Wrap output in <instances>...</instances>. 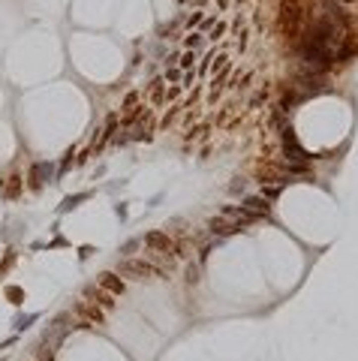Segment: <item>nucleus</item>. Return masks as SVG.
Returning <instances> with one entry per match:
<instances>
[{"label": "nucleus", "mask_w": 358, "mask_h": 361, "mask_svg": "<svg viewBox=\"0 0 358 361\" xmlns=\"http://www.w3.org/2000/svg\"><path fill=\"white\" fill-rule=\"evenodd\" d=\"M340 3H352V0H340Z\"/></svg>", "instance_id": "obj_33"}, {"label": "nucleus", "mask_w": 358, "mask_h": 361, "mask_svg": "<svg viewBox=\"0 0 358 361\" xmlns=\"http://www.w3.org/2000/svg\"><path fill=\"white\" fill-rule=\"evenodd\" d=\"M6 295H9V298H12V301H15V304H18V301H21V298H24V295H21V289H18V286H9V289H6Z\"/></svg>", "instance_id": "obj_24"}, {"label": "nucleus", "mask_w": 358, "mask_h": 361, "mask_svg": "<svg viewBox=\"0 0 358 361\" xmlns=\"http://www.w3.org/2000/svg\"><path fill=\"white\" fill-rule=\"evenodd\" d=\"M0 193H3V178H0Z\"/></svg>", "instance_id": "obj_32"}, {"label": "nucleus", "mask_w": 358, "mask_h": 361, "mask_svg": "<svg viewBox=\"0 0 358 361\" xmlns=\"http://www.w3.org/2000/svg\"><path fill=\"white\" fill-rule=\"evenodd\" d=\"M142 118H148V108L145 105H136V108H130V112L121 118V127H136Z\"/></svg>", "instance_id": "obj_13"}, {"label": "nucleus", "mask_w": 358, "mask_h": 361, "mask_svg": "<svg viewBox=\"0 0 358 361\" xmlns=\"http://www.w3.org/2000/svg\"><path fill=\"white\" fill-rule=\"evenodd\" d=\"M148 96H151L153 105H163L166 102V79H153L148 85Z\"/></svg>", "instance_id": "obj_11"}, {"label": "nucleus", "mask_w": 358, "mask_h": 361, "mask_svg": "<svg viewBox=\"0 0 358 361\" xmlns=\"http://www.w3.org/2000/svg\"><path fill=\"white\" fill-rule=\"evenodd\" d=\"M199 3H205V0H199Z\"/></svg>", "instance_id": "obj_34"}, {"label": "nucleus", "mask_w": 358, "mask_h": 361, "mask_svg": "<svg viewBox=\"0 0 358 361\" xmlns=\"http://www.w3.org/2000/svg\"><path fill=\"white\" fill-rule=\"evenodd\" d=\"M196 118H199V108H190V112H187V121H184V124H187V127H190V124H193V121H196Z\"/></svg>", "instance_id": "obj_30"}, {"label": "nucleus", "mask_w": 358, "mask_h": 361, "mask_svg": "<svg viewBox=\"0 0 358 361\" xmlns=\"http://www.w3.org/2000/svg\"><path fill=\"white\" fill-rule=\"evenodd\" d=\"M214 54H217V51H208V54L202 57V63H199V76H208V69H211V60H214Z\"/></svg>", "instance_id": "obj_20"}, {"label": "nucleus", "mask_w": 358, "mask_h": 361, "mask_svg": "<svg viewBox=\"0 0 358 361\" xmlns=\"http://www.w3.org/2000/svg\"><path fill=\"white\" fill-rule=\"evenodd\" d=\"M151 135H153V115L148 112L145 124H139V127L133 130V138H136V141H151Z\"/></svg>", "instance_id": "obj_12"}, {"label": "nucleus", "mask_w": 358, "mask_h": 361, "mask_svg": "<svg viewBox=\"0 0 358 361\" xmlns=\"http://www.w3.org/2000/svg\"><path fill=\"white\" fill-rule=\"evenodd\" d=\"M88 196H91V193H78V196H69V199H63V205H60V214H63V211H69V208H75L78 202H85Z\"/></svg>", "instance_id": "obj_17"}, {"label": "nucleus", "mask_w": 358, "mask_h": 361, "mask_svg": "<svg viewBox=\"0 0 358 361\" xmlns=\"http://www.w3.org/2000/svg\"><path fill=\"white\" fill-rule=\"evenodd\" d=\"M69 163H72V151H66V154H63V163H60V172H66V169H69Z\"/></svg>", "instance_id": "obj_28"}, {"label": "nucleus", "mask_w": 358, "mask_h": 361, "mask_svg": "<svg viewBox=\"0 0 358 361\" xmlns=\"http://www.w3.org/2000/svg\"><path fill=\"white\" fill-rule=\"evenodd\" d=\"M193 63H196V51H187V54L181 57V69H190Z\"/></svg>", "instance_id": "obj_22"}, {"label": "nucleus", "mask_w": 358, "mask_h": 361, "mask_svg": "<svg viewBox=\"0 0 358 361\" xmlns=\"http://www.w3.org/2000/svg\"><path fill=\"white\" fill-rule=\"evenodd\" d=\"M184 43H187L190 51H199V48H202V43H205V33H190Z\"/></svg>", "instance_id": "obj_15"}, {"label": "nucleus", "mask_w": 358, "mask_h": 361, "mask_svg": "<svg viewBox=\"0 0 358 361\" xmlns=\"http://www.w3.org/2000/svg\"><path fill=\"white\" fill-rule=\"evenodd\" d=\"M145 247H148L151 253H160V256L175 259V238H172L169 232H163V229L148 232V235H145Z\"/></svg>", "instance_id": "obj_2"}, {"label": "nucleus", "mask_w": 358, "mask_h": 361, "mask_svg": "<svg viewBox=\"0 0 358 361\" xmlns=\"http://www.w3.org/2000/svg\"><path fill=\"white\" fill-rule=\"evenodd\" d=\"M241 208L253 217V220H259V217H268V214H271V205H268L265 196H250V199L241 202Z\"/></svg>", "instance_id": "obj_5"}, {"label": "nucleus", "mask_w": 358, "mask_h": 361, "mask_svg": "<svg viewBox=\"0 0 358 361\" xmlns=\"http://www.w3.org/2000/svg\"><path fill=\"white\" fill-rule=\"evenodd\" d=\"M193 79H196V72L187 69V76H184V85H181V88H193Z\"/></svg>", "instance_id": "obj_29"}, {"label": "nucleus", "mask_w": 358, "mask_h": 361, "mask_svg": "<svg viewBox=\"0 0 358 361\" xmlns=\"http://www.w3.org/2000/svg\"><path fill=\"white\" fill-rule=\"evenodd\" d=\"M283 133H286V144H283V148H286V157H289V160H295V163H304V160H310V157H307V151H304V148H301V144L295 141V135H292V130L286 127Z\"/></svg>", "instance_id": "obj_8"}, {"label": "nucleus", "mask_w": 358, "mask_h": 361, "mask_svg": "<svg viewBox=\"0 0 358 361\" xmlns=\"http://www.w3.org/2000/svg\"><path fill=\"white\" fill-rule=\"evenodd\" d=\"M247 223H241V220H232V217H214V220L208 223V229L214 232V235H232V232H241Z\"/></svg>", "instance_id": "obj_4"}, {"label": "nucleus", "mask_w": 358, "mask_h": 361, "mask_svg": "<svg viewBox=\"0 0 358 361\" xmlns=\"http://www.w3.org/2000/svg\"><path fill=\"white\" fill-rule=\"evenodd\" d=\"M187 283H190V286L199 283V265H193V262L187 265Z\"/></svg>", "instance_id": "obj_21"}, {"label": "nucleus", "mask_w": 358, "mask_h": 361, "mask_svg": "<svg viewBox=\"0 0 358 361\" xmlns=\"http://www.w3.org/2000/svg\"><path fill=\"white\" fill-rule=\"evenodd\" d=\"M114 133H117V115L111 112V115L105 118V127H102V135H100V138H97V141L91 144V151H100V148H102V144H105V141H108V138H111Z\"/></svg>", "instance_id": "obj_10"}, {"label": "nucleus", "mask_w": 358, "mask_h": 361, "mask_svg": "<svg viewBox=\"0 0 358 361\" xmlns=\"http://www.w3.org/2000/svg\"><path fill=\"white\" fill-rule=\"evenodd\" d=\"M262 196H265V199H274V196H280V187H262Z\"/></svg>", "instance_id": "obj_25"}, {"label": "nucleus", "mask_w": 358, "mask_h": 361, "mask_svg": "<svg viewBox=\"0 0 358 361\" xmlns=\"http://www.w3.org/2000/svg\"><path fill=\"white\" fill-rule=\"evenodd\" d=\"M51 172H54V169H51V163H33V166H30V178H27V180H30V187H33V190H39V187H43L46 180L51 178Z\"/></svg>", "instance_id": "obj_7"}, {"label": "nucleus", "mask_w": 358, "mask_h": 361, "mask_svg": "<svg viewBox=\"0 0 358 361\" xmlns=\"http://www.w3.org/2000/svg\"><path fill=\"white\" fill-rule=\"evenodd\" d=\"M100 289H105V292H111L114 298L117 295H124V280H121V274H114V271H102L100 274Z\"/></svg>", "instance_id": "obj_6"}, {"label": "nucleus", "mask_w": 358, "mask_h": 361, "mask_svg": "<svg viewBox=\"0 0 358 361\" xmlns=\"http://www.w3.org/2000/svg\"><path fill=\"white\" fill-rule=\"evenodd\" d=\"M265 99H268V88H262V90H259V93L253 96V102H250V108H256V105H262Z\"/></svg>", "instance_id": "obj_23"}, {"label": "nucleus", "mask_w": 358, "mask_h": 361, "mask_svg": "<svg viewBox=\"0 0 358 361\" xmlns=\"http://www.w3.org/2000/svg\"><path fill=\"white\" fill-rule=\"evenodd\" d=\"M223 33H226V21H217V24L211 27V33L205 36V40H211V43H217V40H223Z\"/></svg>", "instance_id": "obj_18"}, {"label": "nucleus", "mask_w": 358, "mask_h": 361, "mask_svg": "<svg viewBox=\"0 0 358 361\" xmlns=\"http://www.w3.org/2000/svg\"><path fill=\"white\" fill-rule=\"evenodd\" d=\"M181 108H184V102L181 105H172V108H166V115H163V121H160V127L166 130L169 124H175V118H178V112H181Z\"/></svg>", "instance_id": "obj_16"}, {"label": "nucleus", "mask_w": 358, "mask_h": 361, "mask_svg": "<svg viewBox=\"0 0 358 361\" xmlns=\"http://www.w3.org/2000/svg\"><path fill=\"white\" fill-rule=\"evenodd\" d=\"M75 316L82 319V328H100V325H105L102 307H97L94 301H78L75 304Z\"/></svg>", "instance_id": "obj_3"}, {"label": "nucleus", "mask_w": 358, "mask_h": 361, "mask_svg": "<svg viewBox=\"0 0 358 361\" xmlns=\"http://www.w3.org/2000/svg\"><path fill=\"white\" fill-rule=\"evenodd\" d=\"M139 99H142V93H139V90H130V93H124L121 108H127V112H130V108H136V105H139Z\"/></svg>", "instance_id": "obj_14"}, {"label": "nucleus", "mask_w": 358, "mask_h": 361, "mask_svg": "<svg viewBox=\"0 0 358 361\" xmlns=\"http://www.w3.org/2000/svg\"><path fill=\"white\" fill-rule=\"evenodd\" d=\"M181 90H184L181 85H175V88H169V99H178V96H181Z\"/></svg>", "instance_id": "obj_31"}, {"label": "nucleus", "mask_w": 358, "mask_h": 361, "mask_svg": "<svg viewBox=\"0 0 358 361\" xmlns=\"http://www.w3.org/2000/svg\"><path fill=\"white\" fill-rule=\"evenodd\" d=\"M21 193V178H9V184H6V196H18Z\"/></svg>", "instance_id": "obj_19"}, {"label": "nucleus", "mask_w": 358, "mask_h": 361, "mask_svg": "<svg viewBox=\"0 0 358 361\" xmlns=\"http://www.w3.org/2000/svg\"><path fill=\"white\" fill-rule=\"evenodd\" d=\"M88 298H91L97 307H102V310H111V307H114V295H111V292H105V289H100V286L88 289Z\"/></svg>", "instance_id": "obj_9"}, {"label": "nucleus", "mask_w": 358, "mask_h": 361, "mask_svg": "<svg viewBox=\"0 0 358 361\" xmlns=\"http://www.w3.org/2000/svg\"><path fill=\"white\" fill-rule=\"evenodd\" d=\"M196 24H202V12H193V15H190V21H187V27L193 30Z\"/></svg>", "instance_id": "obj_26"}, {"label": "nucleus", "mask_w": 358, "mask_h": 361, "mask_svg": "<svg viewBox=\"0 0 358 361\" xmlns=\"http://www.w3.org/2000/svg\"><path fill=\"white\" fill-rule=\"evenodd\" d=\"M117 274L121 277H130V280H163L166 271L163 268H156L151 259H124V262H117Z\"/></svg>", "instance_id": "obj_1"}, {"label": "nucleus", "mask_w": 358, "mask_h": 361, "mask_svg": "<svg viewBox=\"0 0 358 361\" xmlns=\"http://www.w3.org/2000/svg\"><path fill=\"white\" fill-rule=\"evenodd\" d=\"M181 79V69H166V82H178Z\"/></svg>", "instance_id": "obj_27"}]
</instances>
